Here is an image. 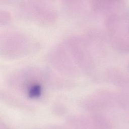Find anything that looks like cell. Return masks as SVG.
<instances>
[{
    "label": "cell",
    "instance_id": "1",
    "mask_svg": "<svg viewBox=\"0 0 129 129\" xmlns=\"http://www.w3.org/2000/svg\"><path fill=\"white\" fill-rule=\"evenodd\" d=\"M42 93V87L39 84L32 86L28 91V96L30 98H38Z\"/></svg>",
    "mask_w": 129,
    "mask_h": 129
}]
</instances>
